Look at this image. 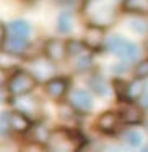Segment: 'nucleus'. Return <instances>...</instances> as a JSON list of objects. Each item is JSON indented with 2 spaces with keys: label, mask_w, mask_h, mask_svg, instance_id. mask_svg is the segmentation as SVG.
I'll list each match as a JSON object with an SVG mask.
<instances>
[{
  "label": "nucleus",
  "mask_w": 148,
  "mask_h": 152,
  "mask_svg": "<svg viewBox=\"0 0 148 152\" xmlns=\"http://www.w3.org/2000/svg\"><path fill=\"white\" fill-rule=\"evenodd\" d=\"M31 36H33V26L24 18H16L7 23V39L0 44L3 53L26 58L28 50L31 49Z\"/></svg>",
  "instance_id": "f257e3e1"
},
{
  "label": "nucleus",
  "mask_w": 148,
  "mask_h": 152,
  "mask_svg": "<svg viewBox=\"0 0 148 152\" xmlns=\"http://www.w3.org/2000/svg\"><path fill=\"white\" fill-rule=\"evenodd\" d=\"M80 13L85 20L83 23L98 24L107 29L117 21L119 15H122L121 7L112 0H86Z\"/></svg>",
  "instance_id": "f03ea898"
},
{
  "label": "nucleus",
  "mask_w": 148,
  "mask_h": 152,
  "mask_svg": "<svg viewBox=\"0 0 148 152\" xmlns=\"http://www.w3.org/2000/svg\"><path fill=\"white\" fill-rule=\"evenodd\" d=\"M88 142L86 136H83L78 129L70 126H59L50 133L49 141L46 142L47 152H81L85 144Z\"/></svg>",
  "instance_id": "7ed1b4c3"
},
{
  "label": "nucleus",
  "mask_w": 148,
  "mask_h": 152,
  "mask_svg": "<svg viewBox=\"0 0 148 152\" xmlns=\"http://www.w3.org/2000/svg\"><path fill=\"white\" fill-rule=\"evenodd\" d=\"M104 52L111 53L112 57H115L117 60L125 61V63H137L138 60H142V49L137 42L130 41V39L124 37L119 32H112L107 36L106 41V49Z\"/></svg>",
  "instance_id": "20e7f679"
},
{
  "label": "nucleus",
  "mask_w": 148,
  "mask_h": 152,
  "mask_svg": "<svg viewBox=\"0 0 148 152\" xmlns=\"http://www.w3.org/2000/svg\"><path fill=\"white\" fill-rule=\"evenodd\" d=\"M38 86H39V81L30 73L28 68H23V66H16L13 70H10L7 81H3V88L7 89L8 99L10 97L33 94Z\"/></svg>",
  "instance_id": "39448f33"
},
{
  "label": "nucleus",
  "mask_w": 148,
  "mask_h": 152,
  "mask_svg": "<svg viewBox=\"0 0 148 152\" xmlns=\"http://www.w3.org/2000/svg\"><path fill=\"white\" fill-rule=\"evenodd\" d=\"M8 107L16 110V112H21V113L26 115L34 123L44 120L42 100L38 96H34V94H26V96H20V97H10Z\"/></svg>",
  "instance_id": "423d86ee"
},
{
  "label": "nucleus",
  "mask_w": 148,
  "mask_h": 152,
  "mask_svg": "<svg viewBox=\"0 0 148 152\" xmlns=\"http://www.w3.org/2000/svg\"><path fill=\"white\" fill-rule=\"evenodd\" d=\"M57 66H59V65L54 63L52 60H49L47 57H44L42 53L26 58V68L39 81V84H44L49 79L56 78V76L59 75V68Z\"/></svg>",
  "instance_id": "0eeeda50"
},
{
  "label": "nucleus",
  "mask_w": 148,
  "mask_h": 152,
  "mask_svg": "<svg viewBox=\"0 0 148 152\" xmlns=\"http://www.w3.org/2000/svg\"><path fill=\"white\" fill-rule=\"evenodd\" d=\"M124 128L125 126H124V123H122L121 117H119L117 108L103 110L95 120V129L103 136L115 137L124 131Z\"/></svg>",
  "instance_id": "6e6552de"
},
{
  "label": "nucleus",
  "mask_w": 148,
  "mask_h": 152,
  "mask_svg": "<svg viewBox=\"0 0 148 152\" xmlns=\"http://www.w3.org/2000/svg\"><path fill=\"white\" fill-rule=\"evenodd\" d=\"M107 28L98 26V24H90L85 23V28H83L81 32V41L85 44L86 50L91 53H101L106 49V41H107Z\"/></svg>",
  "instance_id": "1a4fd4ad"
},
{
  "label": "nucleus",
  "mask_w": 148,
  "mask_h": 152,
  "mask_svg": "<svg viewBox=\"0 0 148 152\" xmlns=\"http://www.w3.org/2000/svg\"><path fill=\"white\" fill-rule=\"evenodd\" d=\"M42 91L52 102H65L72 91V78L67 75H57L56 78L49 79L47 83L42 84Z\"/></svg>",
  "instance_id": "9d476101"
},
{
  "label": "nucleus",
  "mask_w": 148,
  "mask_h": 152,
  "mask_svg": "<svg viewBox=\"0 0 148 152\" xmlns=\"http://www.w3.org/2000/svg\"><path fill=\"white\" fill-rule=\"evenodd\" d=\"M67 102L80 117L90 115L95 110V96L88 88H72L67 97Z\"/></svg>",
  "instance_id": "9b49d317"
},
{
  "label": "nucleus",
  "mask_w": 148,
  "mask_h": 152,
  "mask_svg": "<svg viewBox=\"0 0 148 152\" xmlns=\"http://www.w3.org/2000/svg\"><path fill=\"white\" fill-rule=\"evenodd\" d=\"M117 112L125 128H138L145 125L147 110L138 102H124L117 105Z\"/></svg>",
  "instance_id": "f8f14e48"
},
{
  "label": "nucleus",
  "mask_w": 148,
  "mask_h": 152,
  "mask_svg": "<svg viewBox=\"0 0 148 152\" xmlns=\"http://www.w3.org/2000/svg\"><path fill=\"white\" fill-rule=\"evenodd\" d=\"M41 53L52 60L54 63H64L67 61V47H65V39L60 36L47 37L41 45Z\"/></svg>",
  "instance_id": "ddd939ff"
},
{
  "label": "nucleus",
  "mask_w": 148,
  "mask_h": 152,
  "mask_svg": "<svg viewBox=\"0 0 148 152\" xmlns=\"http://www.w3.org/2000/svg\"><path fill=\"white\" fill-rule=\"evenodd\" d=\"M86 86L91 91V94L98 99H107L112 92L111 81L99 71V68H95L91 73L86 75Z\"/></svg>",
  "instance_id": "4468645a"
},
{
  "label": "nucleus",
  "mask_w": 148,
  "mask_h": 152,
  "mask_svg": "<svg viewBox=\"0 0 148 152\" xmlns=\"http://www.w3.org/2000/svg\"><path fill=\"white\" fill-rule=\"evenodd\" d=\"M56 34L60 37H72V32L75 29V16L72 10H60L56 16V24H54Z\"/></svg>",
  "instance_id": "2eb2a0df"
},
{
  "label": "nucleus",
  "mask_w": 148,
  "mask_h": 152,
  "mask_svg": "<svg viewBox=\"0 0 148 152\" xmlns=\"http://www.w3.org/2000/svg\"><path fill=\"white\" fill-rule=\"evenodd\" d=\"M8 117H10L12 134H16V136H26L34 125L33 120H30L26 115H23L21 112L13 110V108H8Z\"/></svg>",
  "instance_id": "dca6fc26"
},
{
  "label": "nucleus",
  "mask_w": 148,
  "mask_h": 152,
  "mask_svg": "<svg viewBox=\"0 0 148 152\" xmlns=\"http://www.w3.org/2000/svg\"><path fill=\"white\" fill-rule=\"evenodd\" d=\"M119 7L122 15L148 18V0H122Z\"/></svg>",
  "instance_id": "f3484780"
},
{
  "label": "nucleus",
  "mask_w": 148,
  "mask_h": 152,
  "mask_svg": "<svg viewBox=\"0 0 148 152\" xmlns=\"http://www.w3.org/2000/svg\"><path fill=\"white\" fill-rule=\"evenodd\" d=\"M119 137H121L122 144L130 151H140L143 146V134L138 128H124Z\"/></svg>",
  "instance_id": "a211bd4d"
},
{
  "label": "nucleus",
  "mask_w": 148,
  "mask_h": 152,
  "mask_svg": "<svg viewBox=\"0 0 148 152\" xmlns=\"http://www.w3.org/2000/svg\"><path fill=\"white\" fill-rule=\"evenodd\" d=\"M72 66H73L75 73H80V75L91 73V71L96 68V65H95V53L85 52L81 57H78L77 60L72 61Z\"/></svg>",
  "instance_id": "6ab92c4d"
},
{
  "label": "nucleus",
  "mask_w": 148,
  "mask_h": 152,
  "mask_svg": "<svg viewBox=\"0 0 148 152\" xmlns=\"http://www.w3.org/2000/svg\"><path fill=\"white\" fill-rule=\"evenodd\" d=\"M50 133H52V129H49L47 126L44 125V120H41V121L34 123L33 128L30 129V133H28L26 136H30L28 137L30 141H36V142H41L46 146V142H47L49 137H50Z\"/></svg>",
  "instance_id": "aec40b11"
},
{
  "label": "nucleus",
  "mask_w": 148,
  "mask_h": 152,
  "mask_svg": "<svg viewBox=\"0 0 148 152\" xmlns=\"http://www.w3.org/2000/svg\"><path fill=\"white\" fill-rule=\"evenodd\" d=\"M65 47H67V61H73L77 60L78 57H81L86 50L85 44H83L81 39H77V37H67L65 39Z\"/></svg>",
  "instance_id": "412c9836"
},
{
  "label": "nucleus",
  "mask_w": 148,
  "mask_h": 152,
  "mask_svg": "<svg viewBox=\"0 0 148 152\" xmlns=\"http://www.w3.org/2000/svg\"><path fill=\"white\" fill-rule=\"evenodd\" d=\"M147 81L132 78L129 79V89H127V99L129 102H140L143 94L147 92Z\"/></svg>",
  "instance_id": "4be33fe9"
},
{
  "label": "nucleus",
  "mask_w": 148,
  "mask_h": 152,
  "mask_svg": "<svg viewBox=\"0 0 148 152\" xmlns=\"http://www.w3.org/2000/svg\"><path fill=\"white\" fill-rule=\"evenodd\" d=\"M111 86H112V96L115 97L119 104L129 102L127 99V89H129V79L124 78H112L111 79Z\"/></svg>",
  "instance_id": "5701e85b"
},
{
  "label": "nucleus",
  "mask_w": 148,
  "mask_h": 152,
  "mask_svg": "<svg viewBox=\"0 0 148 152\" xmlns=\"http://www.w3.org/2000/svg\"><path fill=\"white\" fill-rule=\"evenodd\" d=\"M127 28L132 34L145 37L148 34V18L147 16H129Z\"/></svg>",
  "instance_id": "b1692460"
},
{
  "label": "nucleus",
  "mask_w": 148,
  "mask_h": 152,
  "mask_svg": "<svg viewBox=\"0 0 148 152\" xmlns=\"http://www.w3.org/2000/svg\"><path fill=\"white\" fill-rule=\"evenodd\" d=\"M132 78L142 79V81H147V79H148V57H147V58L138 60L137 63H133V66H132Z\"/></svg>",
  "instance_id": "393cba45"
},
{
  "label": "nucleus",
  "mask_w": 148,
  "mask_h": 152,
  "mask_svg": "<svg viewBox=\"0 0 148 152\" xmlns=\"http://www.w3.org/2000/svg\"><path fill=\"white\" fill-rule=\"evenodd\" d=\"M18 152H47V151H46L44 144L26 139L24 142H21L20 146H18Z\"/></svg>",
  "instance_id": "a878e982"
},
{
  "label": "nucleus",
  "mask_w": 148,
  "mask_h": 152,
  "mask_svg": "<svg viewBox=\"0 0 148 152\" xmlns=\"http://www.w3.org/2000/svg\"><path fill=\"white\" fill-rule=\"evenodd\" d=\"M0 134H2V141L8 139V136L12 134V129H10L8 110H2V113H0Z\"/></svg>",
  "instance_id": "bb28decb"
},
{
  "label": "nucleus",
  "mask_w": 148,
  "mask_h": 152,
  "mask_svg": "<svg viewBox=\"0 0 148 152\" xmlns=\"http://www.w3.org/2000/svg\"><path fill=\"white\" fill-rule=\"evenodd\" d=\"M57 5L62 7V10H72V12H80V10L85 7L86 0H54Z\"/></svg>",
  "instance_id": "cd10ccee"
},
{
  "label": "nucleus",
  "mask_w": 148,
  "mask_h": 152,
  "mask_svg": "<svg viewBox=\"0 0 148 152\" xmlns=\"http://www.w3.org/2000/svg\"><path fill=\"white\" fill-rule=\"evenodd\" d=\"M132 66L133 65H130V63H125V61L117 60L112 66H111V71L114 73V78H122V75L129 73V71L132 73Z\"/></svg>",
  "instance_id": "c85d7f7f"
},
{
  "label": "nucleus",
  "mask_w": 148,
  "mask_h": 152,
  "mask_svg": "<svg viewBox=\"0 0 148 152\" xmlns=\"http://www.w3.org/2000/svg\"><path fill=\"white\" fill-rule=\"evenodd\" d=\"M138 104H140V105H142L143 108H145V110H148V89H147V92L143 94V97L140 99Z\"/></svg>",
  "instance_id": "c756f323"
},
{
  "label": "nucleus",
  "mask_w": 148,
  "mask_h": 152,
  "mask_svg": "<svg viewBox=\"0 0 148 152\" xmlns=\"http://www.w3.org/2000/svg\"><path fill=\"white\" fill-rule=\"evenodd\" d=\"M142 47H143V50H145V52L148 53V34L145 36V37H143V44H142Z\"/></svg>",
  "instance_id": "7c9ffc66"
},
{
  "label": "nucleus",
  "mask_w": 148,
  "mask_h": 152,
  "mask_svg": "<svg viewBox=\"0 0 148 152\" xmlns=\"http://www.w3.org/2000/svg\"><path fill=\"white\" fill-rule=\"evenodd\" d=\"M138 152H148V142H147V144H143V146H142V149H140Z\"/></svg>",
  "instance_id": "2f4dec72"
},
{
  "label": "nucleus",
  "mask_w": 148,
  "mask_h": 152,
  "mask_svg": "<svg viewBox=\"0 0 148 152\" xmlns=\"http://www.w3.org/2000/svg\"><path fill=\"white\" fill-rule=\"evenodd\" d=\"M143 126H147V128H148V110H147V115H145V125H143Z\"/></svg>",
  "instance_id": "473e14b6"
}]
</instances>
